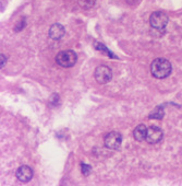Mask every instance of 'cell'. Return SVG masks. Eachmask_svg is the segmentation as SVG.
Segmentation results:
<instances>
[{"label": "cell", "mask_w": 182, "mask_h": 186, "mask_svg": "<svg viewBox=\"0 0 182 186\" xmlns=\"http://www.w3.org/2000/svg\"><path fill=\"white\" fill-rule=\"evenodd\" d=\"M104 143L105 147L111 149V150H117L120 148L121 143H122V136L120 132H111L106 135V137L104 139Z\"/></svg>", "instance_id": "277c9868"}, {"label": "cell", "mask_w": 182, "mask_h": 186, "mask_svg": "<svg viewBox=\"0 0 182 186\" xmlns=\"http://www.w3.org/2000/svg\"><path fill=\"white\" fill-rule=\"evenodd\" d=\"M146 136H147V128L143 124L138 125V127L134 129V132H133V137L138 141L146 140Z\"/></svg>", "instance_id": "9c48e42d"}, {"label": "cell", "mask_w": 182, "mask_h": 186, "mask_svg": "<svg viewBox=\"0 0 182 186\" xmlns=\"http://www.w3.org/2000/svg\"><path fill=\"white\" fill-rule=\"evenodd\" d=\"M162 130L157 126H151L147 128V136H146V141L151 145L157 143L162 139Z\"/></svg>", "instance_id": "8992f818"}, {"label": "cell", "mask_w": 182, "mask_h": 186, "mask_svg": "<svg viewBox=\"0 0 182 186\" xmlns=\"http://www.w3.org/2000/svg\"><path fill=\"white\" fill-rule=\"evenodd\" d=\"M151 72L157 79H164L171 72V64L165 58H156L151 65Z\"/></svg>", "instance_id": "6da1fadb"}, {"label": "cell", "mask_w": 182, "mask_h": 186, "mask_svg": "<svg viewBox=\"0 0 182 186\" xmlns=\"http://www.w3.org/2000/svg\"><path fill=\"white\" fill-rule=\"evenodd\" d=\"M95 48L100 50V52L103 50L105 54L107 55V56H109V57H111V58H117V57H116V56H115V55H113L112 53H111V52H110V50L105 46V45L102 44V43H96V44H95Z\"/></svg>", "instance_id": "8fae6325"}, {"label": "cell", "mask_w": 182, "mask_h": 186, "mask_svg": "<svg viewBox=\"0 0 182 186\" xmlns=\"http://www.w3.org/2000/svg\"><path fill=\"white\" fill-rule=\"evenodd\" d=\"M96 0H79V5L83 9H91L95 6Z\"/></svg>", "instance_id": "7c38bea8"}, {"label": "cell", "mask_w": 182, "mask_h": 186, "mask_svg": "<svg viewBox=\"0 0 182 186\" xmlns=\"http://www.w3.org/2000/svg\"><path fill=\"white\" fill-rule=\"evenodd\" d=\"M81 169H82V173H83L84 175H89V171H91V167L89 165L85 164V163H82L81 164Z\"/></svg>", "instance_id": "4fadbf2b"}, {"label": "cell", "mask_w": 182, "mask_h": 186, "mask_svg": "<svg viewBox=\"0 0 182 186\" xmlns=\"http://www.w3.org/2000/svg\"><path fill=\"white\" fill-rule=\"evenodd\" d=\"M94 77H95L96 81L99 84H106L108 83L109 81L111 80V78H112V71H111V69L109 68L108 66L102 65V66H98L97 68L95 69Z\"/></svg>", "instance_id": "3957f363"}, {"label": "cell", "mask_w": 182, "mask_h": 186, "mask_svg": "<svg viewBox=\"0 0 182 186\" xmlns=\"http://www.w3.org/2000/svg\"><path fill=\"white\" fill-rule=\"evenodd\" d=\"M16 178L22 183H26L32 180L33 177V170L27 165H22L16 171Z\"/></svg>", "instance_id": "52a82bcc"}, {"label": "cell", "mask_w": 182, "mask_h": 186, "mask_svg": "<svg viewBox=\"0 0 182 186\" xmlns=\"http://www.w3.org/2000/svg\"><path fill=\"white\" fill-rule=\"evenodd\" d=\"M76 59H78V56L71 49H69V50H61L56 56L57 64L61 66V67H63V68H70V67L74 66L75 63H76Z\"/></svg>", "instance_id": "7a4b0ae2"}, {"label": "cell", "mask_w": 182, "mask_h": 186, "mask_svg": "<svg viewBox=\"0 0 182 186\" xmlns=\"http://www.w3.org/2000/svg\"><path fill=\"white\" fill-rule=\"evenodd\" d=\"M162 117H164V108L160 107V106L156 107L149 114V118L151 119L152 118H154V119H162Z\"/></svg>", "instance_id": "30bf717a"}, {"label": "cell", "mask_w": 182, "mask_h": 186, "mask_svg": "<svg viewBox=\"0 0 182 186\" xmlns=\"http://www.w3.org/2000/svg\"><path fill=\"white\" fill-rule=\"evenodd\" d=\"M65 34V30H64L63 25L59 24V23H56V24H52L50 26L49 29V36L50 39H62Z\"/></svg>", "instance_id": "ba28073f"}, {"label": "cell", "mask_w": 182, "mask_h": 186, "mask_svg": "<svg viewBox=\"0 0 182 186\" xmlns=\"http://www.w3.org/2000/svg\"><path fill=\"white\" fill-rule=\"evenodd\" d=\"M149 23L152 28L156 30H164L168 24V17L162 11H156L152 13L149 18Z\"/></svg>", "instance_id": "5b68a950"}, {"label": "cell", "mask_w": 182, "mask_h": 186, "mask_svg": "<svg viewBox=\"0 0 182 186\" xmlns=\"http://www.w3.org/2000/svg\"><path fill=\"white\" fill-rule=\"evenodd\" d=\"M5 57L3 55H1V68L5 66Z\"/></svg>", "instance_id": "5bb4252c"}]
</instances>
